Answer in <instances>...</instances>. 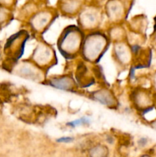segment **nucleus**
<instances>
[{
    "label": "nucleus",
    "instance_id": "obj_1",
    "mask_svg": "<svg viewBox=\"0 0 156 157\" xmlns=\"http://www.w3.org/2000/svg\"><path fill=\"white\" fill-rule=\"evenodd\" d=\"M90 42H87L86 45V54L89 52H93V55H98L102 50V46L104 45V42L102 39V38L100 36H93L90 39Z\"/></svg>",
    "mask_w": 156,
    "mask_h": 157
},
{
    "label": "nucleus",
    "instance_id": "obj_2",
    "mask_svg": "<svg viewBox=\"0 0 156 157\" xmlns=\"http://www.w3.org/2000/svg\"><path fill=\"white\" fill-rule=\"evenodd\" d=\"M63 42H67L66 44H67L68 46H69L67 50H68V51H70V52H72L73 53L74 51L77 50V46H79V35H77V33H75L74 32H72V35H71V32H70L69 33V35L66 36ZM66 44H63V45H66Z\"/></svg>",
    "mask_w": 156,
    "mask_h": 157
},
{
    "label": "nucleus",
    "instance_id": "obj_3",
    "mask_svg": "<svg viewBox=\"0 0 156 157\" xmlns=\"http://www.w3.org/2000/svg\"><path fill=\"white\" fill-rule=\"evenodd\" d=\"M51 84L53 86L58 87V88H60V89L68 90L70 88L71 82L69 81V79L60 78V79H54Z\"/></svg>",
    "mask_w": 156,
    "mask_h": 157
},
{
    "label": "nucleus",
    "instance_id": "obj_4",
    "mask_svg": "<svg viewBox=\"0 0 156 157\" xmlns=\"http://www.w3.org/2000/svg\"><path fill=\"white\" fill-rule=\"evenodd\" d=\"M73 141V138L70 137H62L58 140V142H61V143H70Z\"/></svg>",
    "mask_w": 156,
    "mask_h": 157
}]
</instances>
